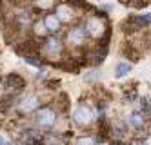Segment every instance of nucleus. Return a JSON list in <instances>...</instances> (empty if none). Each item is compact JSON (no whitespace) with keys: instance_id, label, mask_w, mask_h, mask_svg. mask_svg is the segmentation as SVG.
<instances>
[{"instance_id":"obj_1","label":"nucleus","mask_w":151,"mask_h":145,"mask_svg":"<svg viewBox=\"0 0 151 145\" xmlns=\"http://www.w3.org/2000/svg\"><path fill=\"white\" fill-rule=\"evenodd\" d=\"M84 29H86V33H88V36L99 40V38H102V36L106 35L107 26H106V20H104V18L96 16V15H91V16L86 18Z\"/></svg>"},{"instance_id":"obj_2","label":"nucleus","mask_w":151,"mask_h":145,"mask_svg":"<svg viewBox=\"0 0 151 145\" xmlns=\"http://www.w3.org/2000/svg\"><path fill=\"white\" fill-rule=\"evenodd\" d=\"M93 111L89 107H86V105H80L75 109V113H73V120H75V124L80 125V127H86V125H89L91 121H93Z\"/></svg>"},{"instance_id":"obj_3","label":"nucleus","mask_w":151,"mask_h":145,"mask_svg":"<svg viewBox=\"0 0 151 145\" xmlns=\"http://www.w3.org/2000/svg\"><path fill=\"white\" fill-rule=\"evenodd\" d=\"M86 36H88V33H86V29L78 26V27H73V29H69V31H68L66 40H68V44H69V46H73V47H80V46H84Z\"/></svg>"},{"instance_id":"obj_4","label":"nucleus","mask_w":151,"mask_h":145,"mask_svg":"<svg viewBox=\"0 0 151 145\" xmlns=\"http://www.w3.org/2000/svg\"><path fill=\"white\" fill-rule=\"evenodd\" d=\"M55 121H57V114H55V111L46 107V109H40L38 113H37V124L40 127H44V129H49L55 125Z\"/></svg>"},{"instance_id":"obj_5","label":"nucleus","mask_w":151,"mask_h":145,"mask_svg":"<svg viewBox=\"0 0 151 145\" xmlns=\"http://www.w3.org/2000/svg\"><path fill=\"white\" fill-rule=\"evenodd\" d=\"M37 109H38V98L35 94H27V96H24L18 102V111L24 113V114L33 113V111H37Z\"/></svg>"},{"instance_id":"obj_6","label":"nucleus","mask_w":151,"mask_h":145,"mask_svg":"<svg viewBox=\"0 0 151 145\" xmlns=\"http://www.w3.org/2000/svg\"><path fill=\"white\" fill-rule=\"evenodd\" d=\"M62 42H60V38H57V36H49L46 42H44V53L46 54H49V56H58V54L62 53Z\"/></svg>"},{"instance_id":"obj_7","label":"nucleus","mask_w":151,"mask_h":145,"mask_svg":"<svg viewBox=\"0 0 151 145\" xmlns=\"http://www.w3.org/2000/svg\"><path fill=\"white\" fill-rule=\"evenodd\" d=\"M55 15L60 18L62 24H68V22H71L75 18V9L71 7V4H60L55 9Z\"/></svg>"},{"instance_id":"obj_8","label":"nucleus","mask_w":151,"mask_h":145,"mask_svg":"<svg viewBox=\"0 0 151 145\" xmlns=\"http://www.w3.org/2000/svg\"><path fill=\"white\" fill-rule=\"evenodd\" d=\"M44 22H46V27L49 29V33H58V31H60L62 22H60V18H58L55 13H53V15H46Z\"/></svg>"},{"instance_id":"obj_9","label":"nucleus","mask_w":151,"mask_h":145,"mask_svg":"<svg viewBox=\"0 0 151 145\" xmlns=\"http://www.w3.org/2000/svg\"><path fill=\"white\" fill-rule=\"evenodd\" d=\"M129 71H131V65H129V64H126V62L116 64V67H115V78H124Z\"/></svg>"},{"instance_id":"obj_10","label":"nucleus","mask_w":151,"mask_h":145,"mask_svg":"<svg viewBox=\"0 0 151 145\" xmlns=\"http://www.w3.org/2000/svg\"><path fill=\"white\" fill-rule=\"evenodd\" d=\"M17 20H18V24L22 26V27H27V26L33 24V16H31V13H27V11L18 13V15H17Z\"/></svg>"},{"instance_id":"obj_11","label":"nucleus","mask_w":151,"mask_h":145,"mask_svg":"<svg viewBox=\"0 0 151 145\" xmlns=\"http://www.w3.org/2000/svg\"><path fill=\"white\" fill-rule=\"evenodd\" d=\"M33 33H35L37 36H46L47 33H49V29L46 27V22H44V20L35 22V24H33Z\"/></svg>"},{"instance_id":"obj_12","label":"nucleus","mask_w":151,"mask_h":145,"mask_svg":"<svg viewBox=\"0 0 151 145\" xmlns=\"http://www.w3.org/2000/svg\"><path fill=\"white\" fill-rule=\"evenodd\" d=\"M129 124H131V125H135V127H140V125H142L144 124V116H140V114H131V116H129Z\"/></svg>"},{"instance_id":"obj_13","label":"nucleus","mask_w":151,"mask_h":145,"mask_svg":"<svg viewBox=\"0 0 151 145\" xmlns=\"http://www.w3.org/2000/svg\"><path fill=\"white\" fill-rule=\"evenodd\" d=\"M33 4L38 7V9H49L53 6V0H33Z\"/></svg>"},{"instance_id":"obj_14","label":"nucleus","mask_w":151,"mask_h":145,"mask_svg":"<svg viewBox=\"0 0 151 145\" xmlns=\"http://www.w3.org/2000/svg\"><path fill=\"white\" fill-rule=\"evenodd\" d=\"M77 145H96V141L93 138H80L77 141Z\"/></svg>"},{"instance_id":"obj_15","label":"nucleus","mask_w":151,"mask_h":145,"mask_svg":"<svg viewBox=\"0 0 151 145\" xmlns=\"http://www.w3.org/2000/svg\"><path fill=\"white\" fill-rule=\"evenodd\" d=\"M144 16V20L147 22V24H151V13H147V15H142Z\"/></svg>"},{"instance_id":"obj_16","label":"nucleus","mask_w":151,"mask_h":145,"mask_svg":"<svg viewBox=\"0 0 151 145\" xmlns=\"http://www.w3.org/2000/svg\"><path fill=\"white\" fill-rule=\"evenodd\" d=\"M0 145H11V143H9L6 138H2V136H0Z\"/></svg>"},{"instance_id":"obj_17","label":"nucleus","mask_w":151,"mask_h":145,"mask_svg":"<svg viewBox=\"0 0 151 145\" xmlns=\"http://www.w3.org/2000/svg\"><path fill=\"white\" fill-rule=\"evenodd\" d=\"M4 93V87H2V84H0V94H2Z\"/></svg>"}]
</instances>
